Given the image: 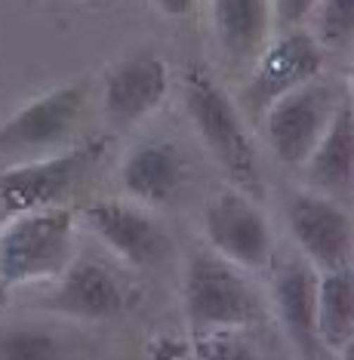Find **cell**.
Segmentation results:
<instances>
[{"mask_svg":"<svg viewBox=\"0 0 354 360\" xmlns=\"http://www.w3.org/2000/svg\"><path fill=\"white\" fill-rule=\"evenodd\" d=\"M315 37L327 50H348L354 34V0H317L315 10Z\"/></svg>","mask_w":354,"mask_h":360,"instance_id":"obj_18","label":"cell"},{"mask_svg":"<svg viewBox=\"0 0 354 360\" xmlns=\"http://www.w3.org/2000/svg\"><path fill=\"white\" fill-rule=\"evenodd\" d=\"M108 142L93 139V142L74 145L65 154H53L46 160L22 163L0 176V203L10 212H28L44 207H59V200L74 191L89 169L102 160Z\"/></svg>","mask_w":354,"mask_h":360,"instance_id":"obj_3","label":"cell"},{"mask_svg":"<svg viewBox=\"0 0 354 360\" xmlns=\"http://www.w3.org/2000/svg\"><path fill=\"white\" fill-rule=\"evenodd\" d=\"M271 0H213V31L228 59H256L268 40Z\"/></svg>","mask_w":354,"mask_h":360,"instance_id":"obj_15","label":"cell"},{"mask_svg":"<svg viewBox=\"0 0 354 360\" xmlns=\"http://www.w3.org/2000/svg\"><path fill=\"white\" fill-rule=\"evenodd\" d=\"M317 0H271V13L277 15L281 25H299L302 19H308L311 10H315Z\"/></svg>","mask_w":354,"mask_h":360,"instance_id":"obj_21","label":"cell"},{"mask_svg":"<svg viewBox=\"0 0 354 360\" xmlns=\"http://www.w3.org/2000/svg\"><path fill=\"white\" fill-rule=\"evenodd\" d=\"M185 314L201 333L207 330H237L256 321V296L250 283L228 262L197 256L188 265L182 286Z\"/></svg>","mask_w":354,"mask_h":360,"instance_id":"obj_4","label":"cell"},{"mask_svg":"<svg viewBox=\"0 0 354 360\" xmlns=\"http://www.w3.org/2000/svg\"><path fill=\"white\" fill-rule=\"evenodd\" d=\"M87 222L108 247L136 268H151L170 256L172 243L167 231L145 210L120 200H99L87 207Z\"/></svg>","mask_w":354,"mask_h":360,"instance_id":"obj_8","label":"cell"},{"mask_svg":"<svg viewBox=\"0 0 354 360\" xmlns=\"http://www.w3.org/2000/svg\"><path fill=\"white\" fill-rule=\"evenodd\" d=\"M308 163L311 182L327 194H348L354 173V114L351 105L333 111L324 136L317 139Z\"/></svg>","mask_w":354,"mask_h":360,"instance_id":"obj_16","label":"cell"},{"mask_svg":"<svg viewBox=\"0 0 354 360\" xmlns=\"http://www.w3.org/2000/svg\"><path fill=\"white\" fill-rule=\"evenodd\" d=\"M167 65L158 56L145 53L120 62L105 77V111L114 124H133L151 114L167 96Z\"/></svg>","mask_w":354,"mask_h":360,"instance_id":"obj_11","label":"cell"},{"mask_svg":"<svg viewBox=\"0 0 354 360\" xmlns=\"http://www.w3.org/2000/svg\"><path fill=\"white\" fill-rule=\"evenodd\" d=\"M191 354V348H185V342L176 339H158L148 345V357H185Z\"/></svg>","mask_w":354,"mask_h":360,"instance_id":"obj_22","label":"cell"},{"mask_svg":"<svg viewBox=\"0 0 354 360\" xmlns=\"http://www.w3.org/2000/svg\"><path fill=\"white\" fill-rule=\"evenodd\" d=\"M256 59L259 62L246 96L256 108H268L277 96L290 93L293 86L305 84V80H315L324 65V53H320L317 40L305 31H286L284 37L262 46Z\"/></svg>","mask_w":354,"mask_h":360,"instance_id":"obj_9","label":"cell"},{"mask_svg":"<svg viewBox=\"0 0 354 360\" xmlns=\"http://www.w3.org/2000/svg\"><path fill=\"white\" fill-rule=\"evenodd\" d=\"M127 194L142 203H167L182 182V158L172 142H142L120 167Z\"/></svg>","mask_w":354,"mask_h":360,"instance_id":"obj_14","label":"cell"},{"mask_svg":"<svg viewBox=\"0 0 354 360\" xmlns=\"http://www.w3.org/2000/svg\"><path fill=\"white\" fill-rule=\"evenodd\" d=\"M234 330H207L191 342V354L197 357H253V348H246V342L234 339Z\"/></svg>","mask_w":354,"mask_h":360,"instance_id":"obj_20","label":"cell"},{"mask_svg":"<svg viewBox=\"0 0 354 360\" xmlns=\"http://www.w3.org/2000/svg\"><path fill=\"white\" fill-rule=\"evenodd\" d=\"M185 108L191 114L197 133L207 142L222 167L246 188H256V148L244 129V120L237 114L228 93L213 80L207 71L191 68L182 77Z\"/></svg>","mask_w":354,"mask_h":360,"instance_id":"obj_2","label":"cell"},{"mask_svg":"<svg viewBox=\"0 0 354 360\" xmlns=\"http://www.w3.org/2000/svg\"><path fill=\"white\" fill-rule=\"evenodd\" d=\"M290 231L311 265L320 271L348 268L351 259V219L339 203L324 194H293L290 198Z\"/></svg>","mask_w":354,"mask_h":360,"instance_id":"obj_7","label":"cell"},{"mask_svg":"<svg viewBox=\"0 0 354 360\" xmlns=\"http://www.w3.org/2000/svg\"><path fill=\"white\" fill-rule=\"evenodd\" d=\"M333 117L330 89L317 80L293 86L265 108V136L284 163H305Z\"/></svg>","mask_w":354,"mask_h":360,"instance_id":"obj_5","label":"cell"},{"mask_svg":"<svg viewBox=\"0 0 354 360\" xmlns=\"http://www.w3.org/2000/svg\"><path fill=\"white\" fill-rule=\"evenodd\" d=\"M317 342L333 354H345L354 342V281L351 268H333L317 277L315 302Z\"/></svg>","mask_w":354,"mask_h":360,"instance_id":"obj_17","label":"cell"},{"mask_svg":"<svg viewBox=\"0 0 354 360\" xmlns=\"http://www.w3.org/2000/svg\"><path fill=\"white\" fill-rule=\"evenodd\" d=\"M74 219L65 207L15 212L0 231V283L19 286L59 274L71 256Z\"/></svg>","mask_w":354,"mask_h":360,"instance_id":"obj_1","label":"cell"},{"mask_svg":"<svg viewBox=\"0 0 354 360\" xmlns=\"http://www.w3.org/2000/svg\"><path fill=\"white\" fill-rule=\"evenodd\" d=\"M59 354L56 339L46 333L19 330L0 339V360H49Z\"/></svg>","mask_w":354,"mask_h":360,"instance_id":"obj_19","label":"cell"},{"mask_svg":"<svg viewBox=\"0 0 354 360\" xmlns=\"http://www.w3.org/2000/svg\"><path fill=\"white\" fill-rule=\"evenodd\" d=\"M56 305L84 321H105L123 311V286L105 265L80 259L74 265H65Z\"/></svg>","mask_w":354,"mask_h":360,"instance_id":"obj_13","label":"cell"},{"mask_svg":"<svg viewBox=\"0 0 354 360\" xmlns=\"http://www.w3.org/2000/svg\"><path fill=\"white\" fill-rule=\"evenodd\" d=\"M158 4V10L163 15H172V19H182V15H188L194 10L197 0H154Z\"/></svg>","mask_w":354,"mask_h":360,"instance_id":"obj_23","label":"cell"},{"mask_svg":"<svg viewBox=\"0 0 354 360\" xmlns=\"http://www.w3.org/2000/svg\"><path fill=\"white\" fill-rule=\"evenodd\" d=\"M87 102V89L80 84L49 89L22 111H15L0 127V148L22 151V148H49L62 142L71 133L74 120L80 117V108Z\"/></svg>","mask_w":354,"mask_h":360,"instance_id":"obj_10","label":"cell"},{"mask_svg":"<svg viewBox=\"0 0 354 360\" xmlns=\"http://www.w3.org/2000/svg\"><path fill=\"white\" fill-rule=\"evenodd\" d=\"M207 237L219 256L241 268H259L271 259V228L262 210L241 191H222L207 207Z\"/></svg>","mask_w":354,"mask_h":360,"instance_id":"obj_6","label":"cell"},{"mask_svg":"<svg viewBox=\"0 0 354 360\" xmlns=\"http://www.w3.org/2000/svg\"><path fill=\"white\" fill-rule=\"evenodd\" d=\"M271 296L281 317L284 333L305 357L320 351L315 330V302H317V271L308 259H290L274 271Z\"/></svg>","mask_w":354,"mask_h":360,"instance_id":"obj_12","label":"cell"}]
</instances>
